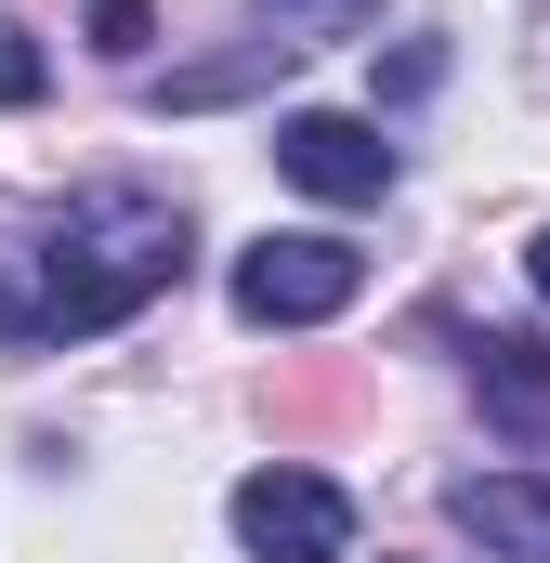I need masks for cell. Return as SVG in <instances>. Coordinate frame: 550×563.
<instances>
[{"mask_svg":"<svg viewBox=\"0 0 550 563\" xmlns=\"http://www.w3.org/2000/svg\"><path fill=\"white\" fill-rule=\"evenodd\" d=\"M263 407H275L288 432H328V420H354V407H367V380H354V367H301V380H275Z\"/></svg>","mask_w":550,"mask_h":563,"instance_id":"obj_8","label":"cell"},{"mask_svg":"<svg viewBox=\"0 0 550 563\" xmlns=\"http://www.w3.org/2000/svg\"><path fill=\"white\" fill-rule=\"evenodd\" d=\"M263 13H275V40L301 53V40H341V26H367L381 0H263Z\"/></svg>","mask_w":550,"mask_h":563,"instance_id":"obj_9","label":"cell"},{"mask_svg":"<svg viewBox=\"0 0 550 563\" xmlns=\"http://www.w3.org/2000/svg\"><path fill=\"white\" fill-rule=\"evenodd\" d=\"M354 288H367V250H341V236H263V250H237V314L250 328H328Z\"/></svg>","mask_w":550,"mask_h":563,"instance_id":"obj_3","label":"cell"},{"mask_svg":"<svg viewBox=\"0 0 550 563\" xmlns=\"http://www.w3.org/2000/svg\"><path fill=\"white\" fill-rule=\"evenodd\" d=\"M525 276H538V301H550V223H538V250H525Z\"/></svg>","mask_w":550,"mask_h":563,"instance_id":"obj_13","label":"cell"},{"mask_svg":"<svg viewBox=\"0 0 550 563\" xmlns=\"http://www.w3.org/2000/svg\"><path fill=\"white\" fill-rule=\"evenodd\" d=\"M237 551H250V563H341V551H354V498H341L328 472L275 459V472L237 485Z\"/></svg>","mask_w":550,"mask_h":563,"instance_id":"obj_2","label":"cell"},{"mask_svg":"<svg viewBox=\"0 0 550 563\" xmlns=\"http://www.w3.org/2000/svg\"><path fill=\"white\" fill-rule=\"evenodd\" d=\"M275 170H288L301 197H328V210H381V197H394V144H381V119H341V106L275 119Z\"/></svg>","mask_w":550,"mask_h":563,"instance_id":"obj_4","label":"cell"},{"mask_svg":"<svg viewBox=\"0 0 550 563\" xmlns=\"http://www.w3.org/2000/svg\"><path fill=\"white\" fill-rule=\"evenodd\" d=\"M170 276H184V210L170 197H79L66 223H40V236L0 250V341L13 354L92 341V328L144 314Z\"/></svg>","mask_w":550,"mask_h":563,"instance_id":"obj_1","label":"cell"},{"mask_svg":"<svg viewBox=\"0 0 550 563\" xmlns=\"http://www.w3.org/2000/svg\"><path fill=\"white\" fill-rule=\"evenodd\" d=\"M144 40H157V0H92V53H119V66H132Z\"/></svg>","mask_w":550,"mask_h":563,"instance_id":"obj_11","label":"cell"},{"mask_svg":"<svg viewBox=\"0 0 550 563\" xmlns=\"http://www.w3.org/2000/svg\"><path fill=\"white\" fill-rule=\"evenodd\" d=\"M275 66H288V40H250V53H210V66H170V79H157V106H237V92H263Z\"/></svg>","mask_w":550,"mask_h":563,"instance_id":"obj_7","label":"cell"},{"mask_svg":"<svg viewBox=\"0 0 550 563\" xmlns=\"http://www.w3.org/2000/svg\"><path fill=\"white\" fill-rule=\"evenodd\" d=\"M472 407L512 432V445H550V341L538 328H485L472 341Z\"/></svg>","mask_w":550,"mask_h":563,"instance_id":"obj_5","label":"cell"},{"mask_svg":"<svg viewBox=\"0 0 550 563\" xmlns=\"http://www.w3.org/2000/svg\"><path fill=\"white\" fill-rule=\"evenodd\" d=\"M40 92H53V53H40L13 13H0V106H40Z\"/></svg>","mask_w":550,"mask_h":563,"instance_id":"obj_10","label":"cell"},{"mask_svg":"<svg viewBox=\"0 0 550 563\" xmlns=\"http://www.w3.org/2000/svg\"><path fill=\"white\" fill-rule=\"evenodd\" d=\"M459 525L512 563H550V472H472L459 485Z\"/></svg>","mask_w":550,"mask_h":563,"instance_id":"obj_6","label":"cell"},{"mask_svg":"<svg viewBox=\"0 0 550 563\" xmlns=\"http://www.w3.org/2000/svg\"><path fill=\"white\" fill-rule=\"evenodd\" d=\"M432 79H446V53H432V40H407V53H394V66H381V92H394V106H419V92H432Z\"/></svg>","mask_w":550,"mask_h":563,"instance_id":"obj_12","label":"cell"}]
</instances>
